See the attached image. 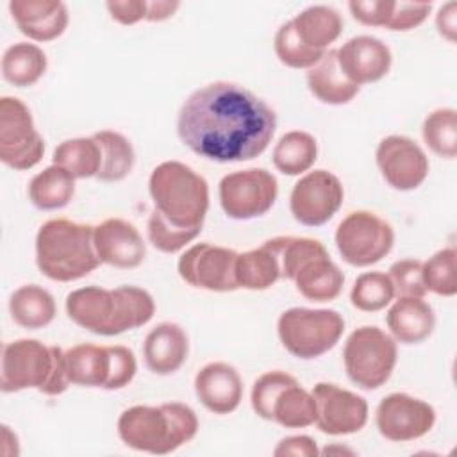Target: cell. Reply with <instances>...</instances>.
I'll list each match as a JSON object with an SVG mask.
<instances>
[{
	"instance_id": "4",
	"label": "cell",
	"mask_w": 457,
	"mask_h": 457,
	"mask_svg": "<svg viewBox=\"0 0 457 457\" xmlns=\"http://www.w3.org/2000/svg\"><path fill=\"white\" fill-rule=\"evenodd\" d=\"M198 432L196 412L180 402H166L157 407L134 405L118 418V436L132 450L166 455Z\"/></svg>"
},
{
	"instance_id": "43",
	"label": "cell",
	"mask_w": 457,
	"mask_h": 457,
	"mask_svg": "<svg viewBox=\"0 0 457 457\" xmlns=\"http://www.w3.org/2000/svg\"><path fill=\"white\" fill-rule=\"evenodd\" d=\"M105 7L111 18L121 25H134L146 18V0H109Z\"/></svg>"
},
{
	"instance_id": "36",
	"label": "cell",
	"mask_w": 457,
	"mask_h": 457,
	"mask_svg": "<svg viewBox=\"0 0 457 457\" xmlns=\"http://www.w3.org/2000/svg\"><path fill=\"white\" fill-rule=\"evenodd\" d=\"M395 286L387 273L366 271L359 275L350 291V302L362 312H377L391 303Z\"/></svg>"
},
{
	"instance_id": "14",
	"label": "cell",
	"mask_w": 457,
	"mask_h": 457,
	"mask_svg": "<svg viewBox=\"0 0 457 457\" xmlns=\"http://www.w3.org/2000/svg\"><path fill=\"white\" fill-rule=\"evenodd\" d=\"M343 198L345 189L341 180L327 170H314L293 186L289 209L298 223L320 227L339 211Z\"/></svg>"
},
{
	"instance_id": "23",
	"label": "cell",
	"mask_w": 457,
	"mask_h": 457,
	"mask_svg": "<svg viewBox=\"0 0 457 457\" xmlns=\"http://www.w3.org/2000/svg\"><path fill=\"white\" fill-rule=\"evenodd\" d=\"M386 323L395 341L418 345L432 334L436 314L432 305L423 298L398 296L386 314Z\"/></svg>"
},
{
	"instance_id": "41",
	"label": "cell",
	"mask_w": 457,
	"mask_h": 457,
	"mask_svg": "<svg viewBox=\"0 0 457 457\" xmlns=\"http://www.w3.org/2000/svg\"><path fill=\"white\" fill-rule=\"evenodd\" d=\"M430 2H395L389 21L386 29L389 30H411L421 25L428 12H430Z\"/></svg>"
},
{
	"instance_id": "1",
	"label": "cell",
	"mask_w": 457,
	"mask_h": 457,
	"mask_svg": "<svg viewBox=\"0 0 457 457\" xmlns=\"http://www.w3.org/2000/svg\"><path fill=\"white\" fill-rule=\"evenodd\" d=\"M275 129V111L245 86L227 80L193 91L177 116L180 141L216 162L255 159L271 143Z\"/></svg>"
},
{
	"instance_id": "19",
	"label": "cell",
	"mask_w": 457,
	"mask_h": 457,
	"mask_svg": "<svg viewBox=\"0 0 457 457\" xmlns=\"http://www.w3.org/2000/svg\"><path fill=\"white\" fill-rule=\"evenodd\" d=\"M336 52L339 68L357 86L386 77L393 61L389 46L373 36H355Z\"/></svg>"
},
{
	"instance_id": "18",
	"label": "cell",
	"mask_w": 457,
	"mask_h": 457,
	"mask_svg": "<svg viewBox=\"0 0 457 457\" xmlns=\"http://www.w3.org/2000/svg\"><path fill=\"white\" fill-rule=\"evenodd\" d=\"M93 241L100 262L120 270L137 268L146 255V245L139 230L121 218H107L95 225Z\"/></svg>"
},
{
	"instance_id": "31",
	"label": "cell",
	"mask_w": 457,
	"mask_h": 457,
	"mask_svg": "<svg viewBox=\"0 0 457 457\" xmlns=\"http://www.w3.org/2000/svg\"><path fill=\"white\" fill-rule=\"evenodd\" d=\"M280 278L277 255L262 243L259 248L237 253L236 280L239 287L250 291H264Z\"/></svg>"
},
{
	"instance_id": "46",
	"label": "cell",
	"mask_w": 457,
	"mask_h": 457,
	"mask_svg": "<svg viewBox=\"0 0 457 457\" xmlns=\"http://www.w3.org/2000/svg\"><path fill=\"white\" fill-rule=\"evenodd\" d=\"M180 7L179 2L170 0H154L146 2V21H164L175 14V11Z\"/></svg>"
},
{
	"instance_id": "20",
	"label": "cell",
	"mask_w": 457,
	"mask_h": 457,
	"mask_svg": "<svg viewBox=\"0 0 457 457\" xmlns=\"http://www.w3.org/2000/svg\"><path fill=\"white\" fill-rule=\"evenodd\" d=\"M195 393L200 403L214 414L234 412L243 398V380L227 362H209L195 377Z\"/></svg>"
},
{
	"instance_id": "39",
	"label": "cell",
	"mask_w": 457,
	"mask_h": 457,
	"mask_svg": "<svg viewBox=\"0 0 457 457\" xmlns=\"http://www.w3.org/2000/svg\"><path fill=\"white\" fill-rule=\"evenodd\" d=\"M387 275L395 286V295L412 298H423L427 295L423 284V261L400 259L391 264Z\"/></svg>"
},
{
	"instance_id": "8",
	"label": "cell",
	"mask_w": 457,
	"mask_h": 457,
	"mask_svg": "<svg viewBox=\"0 0 457 457\" xmlns=\"http://www.w3.org/2000/svg\"><path fill=\"white\" fill-rule=\"evenodd\" d=\"M345 330L343 316L334 309L291 307L278 316L282 346L298 359H316L336 346Z\"/></svg>"
},
{
	"instance_id": "34",
	"label": "cell",
	"mask_w": 457,
	"mask_h": 457,
	"mask_svg": "<svg viewBox=\"0 0 457 457\" xmlns=\"http://www.w3.org/2000/svg\"><path fill=\"white\" fill-rule=\"evenodd\" d=\"M52 162L70 171L75 179L96 177L102 162L100 145L93 136L66 139L55 146Z\"/></svg>"
},
{
	"instance_id": "10",
	"label": "cell",
	"mask_w": 457,
	"mask_h": 457,
	"mask_svg": "<svg viewBox=\"0 0 457 457\" xmlns=\"http://www.w3.org/2000/svg\"><path fill=\"white\" fill-rule=\"evenodd\" d=\"M336 246L345 262L364 268L382 261L393 248V227L371 211L346 214L336 228Z\"/></svg>"
},
{
	"instance_id": "2",
	"label": "cell",
	"mask_w": 457,
	"mask_h": 457,
	"mask_svg": "<svg viewBox=\"0 0 457 457\" xmlns=\"http://www.w3.org/2000/svg\"><path fill=\"white\" fill-rule=\"evenodd\" d=\"M68 318L96 336H118L146 325L155 312L152 295L137 286L79 287L66 296Z\"/></svg>"
},
{
	"instance_id": "12",
	"label": "cell",
	"mask_w": 457,
	"mask_h": 457,
	"mask_svg": "<svg viewBox=\"0 0 457 457\" xmlns=\"http://www.w3.org/2000/svg\"><path fill=\"white\" fill-rule=\"evenodd\" d=\"M220 205L232 220H253L266 214L278 195L275 175L264 168H248L225 175L218 187Z\"/></svg>"
},
{
	"instance_id": "44",
	"label": "cell",
	"mask_w": 457,
	"mask_h": 457,
	"mask_svg": "<svg viewBox=\"0 0 457 457\" xmlns=\"http://www.w3.org/2000/svg\"><path fill=\"white\" fill-rule=\"evenodd\" d=\"M320 453L316 441L309 436H289L284 437L277 448L273 450V455L277 457H286V455H295V457H316Z\"/></svg>"
},
{
	"instance_id": "45",
	"label": "cell",
	"mask_w": 457,
	"mask_h": 457,
	"mask_svg": "<svg viewBox=\"0 0 457 457\" xmlns=\"http://www.w3.org/2000/svg\"><path fill=\"white\" fill-rule=\"evenodd\" d=\"M436 27H437V32L445 39H448L450 43L455 41V30H457V4L455 2H448L437 11Z\"/></svg>"
},
{
	"instance_id": "37",
	"label": "cell",
	"mask_w": 457,
	"mask_h": 457,
	"mask_svg": "<svg viewBox=\"0 0 457 457\" xmlns=\"http://www.w3.org/2000/svg\"><path fill=\"white\" fill-rule=\"evenodd\" d=\"M455 248H443L423 262L425 289L439 296H453L457 293L455 277Z\"/></svg>"
},
{
	"instance_id": "11",
	"label": "cell",
	"mask_w": 457,
	"mask_h": 457,
	"mask_svg": "<svg viewBox=\"0 0 457 457\" xmlns=\"http://www.w3.org/2000/svg\"><path fill=\"white\" fill-rule=\"evenodd\" d=\"M45 154V141L34 127L29 107L14 96L0 98V161L18 171L34 168Z\"/></svg>"
},
{
	"instance_id": "40",
	"label": "cell",
	"mask_w": 457,
	"mask_h": 457,
	"mask_svg": "<svg viewBox=\"0 0 457 457\" xmlns=\"http://www.w3.org/2000/svg\"><path fill=\"white\" fill-rule=\"evenodd\" d=\"M146 230H148L150 243L159 252H164V253H175L196 237V234H193V232H180V230L171 228L155 212L150 214Z\"/></svg>"
},
{
	"instance_id": "6",
	"label": "cell",
	"mask_w": 457,
	"mask_h": 457,
	"mask_svg": "<svg viewBox=\"0 0 457 457\" xmlns=\"http://www.w3.org/2000/svg\"><path fill=\"white\" fill-rule=\"evenodd\" d=\"M68 387L62 348L46 346L37 339H16L2 346L0 389L4 393L37 389L57 396Z\"/></svg>"
},
{
	"instance_id": "29",
	"label": "cell",
	"mask_w": 457,
	"mask_h": 457,
	"mask_svg": "<svg viewBox=\"0 0 457 457\" xmlns=\"http://www.w3.org/2000/svg\"><path fill=\"white\" fill-rule=\"evenodd\" d=\"M73 195L75 177L57 164L46 166L29 184V200L39 211L62 209L71 202Z\"/></svg>"
},
{
	"instance_id": "9",
	"label": "cell",
	"mask_w": 457,
	"mask_h": 457,
	"mask_svg": "<svg viewBox=\"0 0 457 457\" xmlns=\"http://www.w3.org/2000/svg\"><path fill=\"white\" fill-rule=\"evenodd\" d=\"M396 357V341L373 325L355 328L343 348L346 375L364 391L378 389L389 380Z\"/></svg>"
},
{
	"instance_id": "13",
	"label": "cell",
	"mask_w": 457,
	"mask_h": 457,
	"mask_svg": "<svg viewBox=\"0 0 457 457\" xmlns=\"http://www.w3.org/2000/svg\"><path fill=\"white\" fill-rule=\"evenodd\" d=\"M237 252L232 248L196 243L187 248L177 264L180 278L198 289L228 293L239 289L236 280Z\"/></svg>"
},
{
	"instance_id": "32",
	"label": "cell",
	"mask_w": 457,
	"mask_h": 457,
	"mask_svg": "<svg viewBox=\"0 0 457 457\" xmlns=\"http://www.w3.org/2000/svg\"><path fill=\"white\" fill-rule=\"evenodd\" d=\"M318 157V145L314 136L303 130L286 132L273 148L275 168L289 177L305 173L311 170Z\"/></svg>"
},
{
	"instance_id": "21",
	"label": "cell",
	"mask_w": 457,
	"mask_h": 457,
	"mask_svg": "<svg viewBox=\"0 0 457 457\" xmlns=\"http://www.w3.org/2000/svg\"><path fill=\"white\" fill-rule=\"evenodd\" d=\"M11 16L23 36L34 41H52L68 27V9L59 0H11Z\"/></svg>"
},
{
	"instance_id": "15",
	"label": "cell",
	"mask_w": 457,
	"mask_h": 457,
	"mask_svg": "<svg viewBox=\"0 0 457 457\" xmlns=\"http://www.w3.org/2000/svg\"><path fill=\"white\" fill-rule=\"evenodd\" d=\"M375 423L382 437L393 443H407L427 436L436 423V411L425 400L407 393H391L380 400Z\"/></svg>"
},
{
	"instance_id": "35",
	"label": "cell",
	"mask_w": 457,
	"mask_h": 457,
	"mask_svg": "<svg viewBox=\"0 0 457 457\" xmlns=\"http://www.w3.org/2000/svg\"><path fill=\"white\" fill-rule=\"evenodd\" d=\"M425 145L439 157H457V112L450 107L432 111L421 127Z\"/></svg>"
},
{
	"instance_id": "38",
	"label": "cell",
	"mask_w": 457,
	"mask_h": 457,
	"mask_svg": "<svg viewBox=\"0 0 457 457\" xmlns=\"http://www.w3.org/2000/svg\"><path fill=\"white\" fill-rule=\"evenodd\" d=\"M273 46L278 61L295 70H309L325 55V52L312 50L298 39L291 20L278 27Z\"/></svg>"
},
{
	"instance_id": "5",
	"label": "cell",
	"mask_w": 457,
	"mask_h": 457,
	"mask_svg": "<svg viewBox=\"0 0 457 457\" xmlns=\"http://www.w3.org/2000/svg\"><path fill=\"white\" fill-rule=\"evenodd\" d=\"M93 225L66 218L45 221L36 236V264L55 282H73L95 271L102 262L95 250Z\"/></svg>"
},
{
	"instance_id": "27",
	"label": "cell",
	"mask_w": 457,
	"mask_h": 457,
	"mask_svg": "<svg viewBox=\"0 0 457 457\" xmlns=\"http://www.w3.org/2000/svg\"><path fill=\"white\" fill-rule=\"evenodd\" d=\"M298 39L318 52H327L343 30L341 14L330 5H311L291 20Z\"/></svg>"
},
{
	"instance_id": "22",
	"label": "cell",
	"mask_w": 457,
	"mask_h": 457,
	"mask_svg": "<svg viewBox=\"0 0 457 457\" xmlns=\"http://www.w3.org/2000/svg\"><path fill=\"white\" fill-rule=\"evenodd\" d=\"M189 341L184 328L164 321L155 325L145 337L143 357L146 368L155 375L175 373L187 359Z\"/></svg>"
},
{
	"instance_id": "25",
	"label": "cell",
	"mask_w": 457,
	"mask_h": 457,
	"mask_svg": "<svg viewBox=\"0 0 457 457\" xmlns=\"http://www.w3.org/2000/svg\"><path fill=\"white\" fill-rule=\"evenodd\" d=\"M296 291L311 302H330L339 296L345 275L330 259L328 252L309 257L293 278Z\"/></svg>"
},
{
	"instance_id": "17",
	"label": "cell",
	"mask_w": 457,
	"mask_h": 457,
	"mask_svg": "<svg viewBox=\"0 0 457 457\" xmlns=\"http://www.w3.org/2000/svg\"><path fill=\"white\" fill-rule=\"evenodd\" d=\"M384 180L398 191L420 187L428 175V159L421 146L407 136L384 137L375 152Z\"/></svg>"
},
{
	"instance_id": "30",
	"label": "cell",
	"mask_w": 457,
	"mask_h": 457,
	"mask_svg": "<svg viewBox=\"0 0 457 457\" xmlns=\"http://www.w3.org/2000/svg\"><path fill=\"white\" fill-rule=\"evenodd\" d=\"M46 71V54L34 43H14L2 55V77L16 86L36 84Z\"/></svg>"
},
{
	"instance_id": "42",
	"label": "cell",
	"mask_w": 457,
	"mask_h": 457,
	"mask_svg": "<svg viewBox=\"0 0 457 457\" xmlns=\"http://www.w3.org/2000/svg\"><path fill=\"white\" fill-rule=\"evenodd\" d=\"M393 0H352L348 9L352 16L368 27H386L391 16Z\"/></svg>"
},
{
	"instance_id": "28",
	"label": "cell",
	"mask_w": 457,
	"mask_h": 457,
	"mask_svg": "<svg viewBox=\"0 0 457 457\" xmlns=\"http://www.w3.org/2000/svg\"><path fill=\"white\" fill-rule=\"evenodd\" d=\"M9 312L16 325L37 330L50 325L55 318L54 296L37 284H25L9 296Z\"/></svg>"
},
{
	"instance_id": "33",
	"label": "cell",
	"mask_w": 457,
	"mask_h": 457,
	"mask_svg": "<svg viewBox=\"0 0 457 457\" xmlns=\"http://www.w3.org/2000/svg\"><path fill=\"white\" fill-rule=\"evenodd\" d=\"M93 137L100 145L102 162L96 179L102 182H120L134 168L136 154L132 143L116 130H100Z\"/></svg>"
},
{
	"instance_id": "24",
	"label": "cell",
	"mask_w": 457,
	"mask_h": 457,
	"mask_svg": "<svg viewBox=\"0 0 457 457\" xmlns=\"http://www.w3.org/2000/svg\"><path fill=\"white\" fill-rule=\"evenodd\" d=\"M70 384L109 389L112 373V345L100 346L80 343L64 352Z\"/></svg>"
},
{
	"instance_id": "26",
	"label": "cell",
	"mask_w": 457,
	"mask_h": 457,
	"mask_svg": "<svg viewBox=\"0 0 457 457\" xmlns=\"http://www.w3.org/2000/svg\"><path fill=\"white\" fill-rule=\"evenodd\" d=\"M307 86L320 102L328 105L348 104L361 87L343 73L336 50H327L325 55L312 68H309Z\"/></svg>"
},
{
	"instance_id": "7",
	"label": "cell",
	"mask_w": 457,
	"mask_h": 457,
	"mask_svg": "<svg viewBox=\"0 0 457 457\" xmlns=\"http://www.w3.org/2000/svg\"><path fill=\"white\" fill-rule=\"evenodd\" d=\"M253 412L286 428H303L316 421V402L312 393L303 389L298 380L280 370L262 373L250 395Z\"/></svg>"
},
{
	"instance_id": "3",
	"label": "cell",
	"mask_w": 457,
	"mask_h": 457,
	"mask_svg": "<svg viewBox=\"0 0 457 457\" xmlns=\"http://www.w3.org/2000/svg\"><path fill=\"white\" fill-rule=\"evenodd\" d=\"M154 211L166 225L180 232L200 234L209 209L207 180L180 161L157 164L148 179Z\"/></svg>"
},
{
	"instance_id": "16",
	"label": "cell",
	"mask_w": 457,
	"mask_h": 457,
	"mask_svg": "<svg viewBox=\"0 0 457 457\" xmlns=\"http://www.w3.org/2000/svg\"><path fill=\"white\" fill-rule=\"evenodd\" d=\"M316 402V427L328 436H348L364 428L368 402L336 384L318 382L312 387Z\"/></svg>"
}]
</instances>
